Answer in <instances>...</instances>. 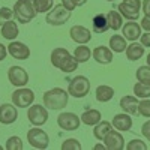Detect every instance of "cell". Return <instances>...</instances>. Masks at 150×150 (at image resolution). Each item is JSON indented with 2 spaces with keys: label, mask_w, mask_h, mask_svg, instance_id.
Returning a JSON list of instances; mask_svg holds the SVG:
<instances>
[{
  "label": "cell",
  "mask_w": 150,
  "mask_h": 150,
  "mask_svg": "<svg viewBox=\"0 0 150 150\" xmlns=\"http://www.w3.org/2000/svg\"><path fill=\"white\" fill-rule=\"evenodd\" d=\"M69 101V93L68 90L62 89V87H54V89H50L44 93L42 96V102L48 110L53 111H59L63 110L68 105Z\"/></svg>",
  "instance_id": "cell-1"
},
{
  "label": "cell",
  "mask_w": 150,
  "mask_h": 150,
  "mask_svg": "<svg viewBox=\"0 0 150 150\" xmlns=\"http://www.w3.org/2000/svg\"><path fill=\"white\" fill-rule=\"evenodd\" d=\"M35 101V92L27 87H17L12 93V104L17 108H29Z\"/></svg>",
  "instance_id": "cell-7"
},
{
  "label": "cell",
  "mask_w": 150,
  "mask_h": 150,
  "mask_svg": "<svg viewBox=\"0 0 150 150\" xmlns=\"http://www.w3.org/2000/svg\"><path fill=\"white\" fill-rule=\"evenodd\" d=\"M80 117H81V123L87 125V126H95V125H98L102 120V114L98 110H87Z\"/></svg>",
  "instance_id": "cell-22"
},
{
  "label": "cell",
  "mask_w": 150,
  "mask_h": 150,
  "mask_svg": "<svg viewBox=\"0 0 150 150\" xmlns=\"http://www.w3.org/2000/svg\"><path fill=\"white\" fill-rule=\"evenodd\" d=\"M111 123H112V128L114 129H117L120 132H126V131H131L134 122H132L131 114L123 111V112H119V114H116L114 117H112Z\"/></svg>",
  "instance_id": "cell-15"
},
{
  "label": "cell",
  "mask_w": 150,
  "mask_h": 150,
  "mask_svg": "<svg viewBox=\"0 0 150 150\" xmlns=\"http://www.w3.org/2000/svg\"><path fill=\"white\" fill-rule=\"evenodd\" d=\"M93 135H95V138L98 141H104V138L107 137V134L112 129V123L107 122V120H101L98 125H95L93 126Z\"/></svg>",
  "instance_id": "cell-24"
},
{
  "label": "cell",
  "mask_w": 150,
  "mask_h": 150,
  "mask_svg": "<svg viewBox=\"0 0 150 150\" xmlns=\"http://www.w3.org/2000/svg\"><path fill=\"white\" fill-rule=\"evenodd\" d=\"M57 125L63 131H77L81 125V117H78L75 112L71 111L60 112L57 116Z\"/></svg>",
  "instance_id": "cell-9"
},
{
  "label": "cell",
  "mask_w": 150,
  "mask_h": 150,
  "mask_svg": "<svg viewBox=\"0 0 150 150\" xmlns=\"http://www.w3.org/2000/svg\"><path fill=\"white\" fill-rule=\"evenodd\" d=\"M95 149H96V150H101V149H102V150H105L107 147H105V144H96V146H95Z\"/></svg>",
  "instance_id": "cell-45"
},
{
  "label": "cell",
  "mask_w": 150,
  "mask_h": 150,
  "mask_svg": "<svg viewBox=\"0 0 150 150\" xmlns=\"http://www.w3.org/2000/svg\"><path fill=\"white\" fill-rule=\"evenodd\" d=\"M138 114L143 117H149L150 119V99H141L140 105H138Z\"/></svg>",
  "instance_id": "cell-35"
},
{
  "label": "cell",
  "mask_w": 150,
  "mask_h": 150,
  "mask_svg": "<svg viewBox=\"0 0 150 150\" xmlns=\"http://www.w3.org/2000/svg\"><path fill=\"white\" fill-rule=\"evenodd\" d=\"M134 95L137 98H140V99L150 98V84H146V83L138 81V83L134 86Z\"/></svg>",
  "instance_id": "cell-29"
},
{
  "label": "cell",
  "mask_w": 150,
  "mask_h": 150,
  "mask_svg": "<svg viewBox=\"0 0 150 150\" xmlns=\"http://www.w3.org/2000/svg\"><path fill=\"white\" fill-rule=\"evenodd\" d=\"M143 56H144V45H141V42L138 44L137 41H134V42H131L126 47V59L128 60L137 62V60H140Z\"/></svg>",
  "instance_id": "cell-20"
},
{
  "label": "cell",
  "mask_w": 150,
  "mask_h": 150,
  "mask_svg": "<svg viewBox=\"0 0 150 150\" xmlns=\"http://www.w3.org/2000/svg\"><path fill=\"white\" fill-rule=\"evenodd\" d=\"M8 150H23V141H21V138L20 137H17V135H12V137H9V138L6 140V146H5Z\"/></svg>",
  "instance_id": "cell-33"
},
{
  "label": "cell",
  "mask_w": 150,
  "mask_h": 150,
  "mask_svg": "<svg viewBox=\"0 0 150 150\" xmlns=\"http://www.w3.org/2000/svg\"><path fill=\"white\" fill-rule=\"evenodd\" d=\"M27 119L33 126H42L48 122V108L42 104H32L27 110Z\"/></svg>",
  "instance_id": "cell-6"
},
{
  "label": "cell",
  "mask_w": 150,
  "mask_h": 150,
  "mask_svg": "<svg viewBox=\"0 0 150 150\" xmlns=\"http://www.w3.org/2000/svg\"><path fill=\"white\" fill-rule=\"evenodd\" d=\"M92 24H93V32H95V33H105V32L110 29L107 15H104V14L95 15L93 20H92Z\"/></svg>",
  "instance_id": "cell-27"
},
{
  "label": "cell",
  "mask_w": 150,
  "mask_h": 150,
  "mask_svg": "<svg viewBox=\"0 0 150 150\" xmlns=\"http://www.w3.org/2000/svg\"><path fill=\"white\" fill-rule=\"evenodd\" d=\"M33 5L38 14H47L53 9V0H33Z\"/></svg>",
  "instance_id": "cell-30"
},
{
  "label": "cell",
  "mask_w": 150,
  "mask_h": 150,
  "mask_svg": "<svg viewBox=\"0 0 150 150\" xmlns=\"http://www.w3.org/2000/svg\"><path fill=\"white\" fill-rule=\"evenodd\" d=\"M68 93H69V96L77 98V99L86 98L90 93V80L87 77H84V75H77V77H74L69 81Z\"/></svg>",
  "instance_id": "cell-3"
},
{
  "label": "cell",
  "mask_w": 150,
  "mask_h": 150,
  "mask_svg": "<svg viewBox=\"0 0 150 150\" xmlns=\"http://www.w3.org/2000/svg\"><path fill=\"white\" fill-rule=\"evenodd\" d=\"M96 101L98 102H110L112 98H114V89H112L111 86H107V84H102V86H98V89H96Z\"/></svg>",
  "instance_id": "cell-21"
},
{
  "label": "cell",
  "mask_w": 150,
  "mask_h": 150,
  "mask_svg": "<svg viewBox=\"0 0 150 150\" xmlns=\"http://www.w3.org/2000/svg\"><path fill=\"white\" fill-rule=\"evenodd\" d=\"M92 57L98 62L99 65H110L114 56H112V50L110 47L99 45L92 51Z\"/></svg>",
  "instance_id": "cell-16"
},
{
  "label": "cell",
  "mask_w": 150,
  "mask_h": 150,
  "mask_svg": "<svg viewBox=\"0 0 150 150\" xmlns=\"http://www.w3.org/2000/svg\"><path fill=\"white\" fill-rule=\"evenodd\" d=\"M128 150H147V144L143 140H131L126 144Z\"/></svg>",
  "instance_id": "cell-36"
},
{
  "label": "cell",
  "mask_w": 150,
  "mask_h": 150,
  "mask_svg": "<svg viewBox=\"0 0 150 150\" xmlns=\"http://www.w3.org/2000/svg\"><path fill=\"white\" fill-rule=\"evenodd\" d=\"M8 54H9V53H8V48H6L3 44H0V62H3Z\"/></svg>",
  "instance_id": "cell-43"
},
{
  "label": "cell",
  "mask_w": 150,
  "mask_h": 150,
  "mask_svg": "<svg viewBox=\"0 0 150 150\" xmlns=\"http://www.w3.org/2000/svg\"><path fill=\"white\" fill-rule=\"evenodd\" d=\"M74 2H75V5H77V6H83V5L87 3V0H74Z\"/></svg>",
  "instance_id": "cell-44"
},
{
  "label": "cell",
  "mask_w": 150,
  "mask_h": 150,
  "mask_svg": "<svg viewBox=\"0 0 150 150\" xmlns=\"http://www.w3.org/2000/svg\"><path fill=\"white\" fill-rule=\"evenodd\" d=\"M140 26H141V29L144 30V32H150V17H143L141 18V21H140Z\"/></svg>",
  "instance_id": "cell-40"
},
{
  "label": "cell",
  "mask_w": 150,
  "mask_h": 150,
  "mask_svg": "<svg viewBox=\"0 0 150 150\" xmlns=\"http://www.w3.org/2000/svg\"><path fill=\"white\" fill-rule=\"evenodd\" d=\"M27 141L32 147L44 150L50 144V137L44 129H39V126H35L27 132Z\"/></svg>",
  "instance_id": "cell-8"
},
{
  "label": "cell",
  "mask_w": 150,
  "mask_h": 150,
  "mask_svg": "<svg viewBox=\"0 0 150 150\" xmlns=\"http://www.w3.org/2000/svg\"><path fill=\"white\" fill-rule=\"evenodd\" d=\"M20 30H18V24L14 20H8L2 24V36L8 41H15L18 36Z\"/></svg>",
  "instance_id": "cell-19"
},
{
  "label": "cell",
  "mask_w": 150,
  "mask_h": 150,
  "mask_svg": "<svg viewBox=\"0 0 150 150\" xmlns=\"http://www.w3.org/2000/svg\"><path fill=\"white\" fill-rule=\"evenodd\" d=\"M18 119V111L14 104H2L0 105V123L12 125Z\"/></svg>",
  "instance_id": "cell-14"
},
{
  "label": "cell",
  "mask_w": 150,
  "mask_h": 150,
  "mask_svg": "<svg viewBox=\"0 0 150 150\" xmlns=\"http://www.w3.org/2000/svg\"><path fill=\"white\" fill-rule=\"evenodd\" d=\"M8 53L12 59L17 60H26L30 57V48L20 41H11V44L8 45Z\"/></svg>",
  "instance_id": "cell-11"
},
{
  "label": "cell",
  "mask_w": 150,
  "mask_h": 150,
  "mask_svg": "<svg viewBox=\"0 0 150 150\" xmlns=\"http://www.w3.org/2000/svg\"><path fill=\"white\" fill-rule=\"evenodd\" d=\"M140 42L141 45H144V48H150V32H146V33H141L140 36Z\"/></svg>",
  "instance_id": "cell-39"
},
{
  "label": "cell",
  "mask_w": 150,
  "mask_h": 150,
  "mask_svg": "<svg viewBox=\"0 0 150 150\" xmlns=\"http://www.w3.org/2000/svg\"><path fill=\"white\" fill-rule=\"evenodd\" d=\"M74 57L77 59L78 63H86V62L92 57V51H90V48L87 47L86 44H83V45H78L77 48H75Z\"/></svg>",
  "instance_id": "cell-28"
},
{
  "label": "cell",
  "mask_w": 150,
  "mask_h": 150,
  "mask_svg": "<svg viewBox=\"0 0 150 150\" xmlns=\"http://www.w3.org/2000/svg\"><path fill=\"white\" fill-rule=\"evenodd\" d=\"M78 65H80V63L77 62V59H75V57L71 54V56L63 62V65L60 66V71H62V72H65V74H71V72H74L75 69L78 68Z\"/></svg>",
  "instance_id": "cell-31"
},
{
  "label": "cell",
  "mask_w": 150,
  "mask_h": 150,
  "mask_svg": "<svg viewBox=\"0 0 150 150\" xmlns=\"http://www.w3.org/2000/svg\"><path fill=\"white\" fill-rule=\"evenodd\" d=\"M69 36H71V39L75 42V44H89L90 39H92V32L84 27V26H72L71 30H69Z\"/></svg>",
  "instance_id": "cell-12"
},
{
  "label": "cell",
  "mask_w": 150,
  "mask_h": 150,
  "mask_svg": "<svg viewBox=\"0 0 150 150\" xmlns=\"http://www.w3.org/2000/svg\"><path fill=\"white\" fill-rule=\"evenodd\" d=\"M12 18H14V9H9L6 6L0 8V23H5V21L12 20Z\"/></svg>",
  "instance_id": "cell-37"
},
{
  "label": "cell",
  "mask_w": 150,
  "mask_h": 150,
  "mask_svg": "<svg viewBox=\"0 0 150 150\" xmlns=\"http://www.w3.org/2000/svg\"><path fill=\"white\" fill-rule=\"evenodd\" d=\"M141 11L144 12L146 17H150V0H143V8Z\"/></svg>",
  "instance_id": "cell-41"
},
{
  "label": "cell",
  "mask_w": 150,
  "mask_h": 150,
  "mask_svg": "<svg viewBox=\"0 0 150 150\" xmlns=\"http://www.w3.org/2000/svg\"><path fill=\"white\" fill-rule=\"evenodd\" d=\"M71 56V53L66 48H54L51 51V65L57 69H60V66L63 65V62Z\"/></svg>",
  "instance_id": "cell-23"
},
{
  "label": "cell",
  "mask_w": 150,
  "mask_h": 150,
  "mask_svg": "<svg viewBox=\"0 0 150 150\" xmlns=\"http://www.w3.org/2000/svg\"><path fill=\"white\" fill-rule=\"evenodd\" d=\"M107 20H108V24H110V29L111 30H120L123 27V17L119 11H110L108 14H107Z\"/></svg>",
  "instance_id": "cell-26"
},
{
  "label": "cell",
  "mask_w": 150,
  "mask_h": 150,
  "mask_svg": "<svg viewBox=\"0 0 150 150\" xmlns=\"http://www.w3.org/2000/svg\"><path fill=\"white\" fill-rule=\"evenodd\" d=\"M104 144L108 150H122V149H125V138L120 134V131L111 129L104 138Z\"/></svg>",
  "instance_id": "cell-13"
},
{
  "label": "cell",
  "mask_w": 150,
  "mask_h": 150,
  "mask_svg": "<svg viewBox=\"0 0 150 150\" xmlns=\"http://www.w3.org/2000/svg\"><path fill=\"white\" fill-rule=\"evenodd\" d=\"M62 5H63L66 9H69V11H74L75 8H77V5H75L74 0H62Z\"/></svg>",
  "instance_id": "cell-42"
},
{
  "label": "cell",
  "mask_w": 150,
  "mask_h": 150,
  "mask_svg": "<svg viewBox=\"0 0 150 150\" xmlns=\"http://www.w3.org/2000/svg\"><path fill=\"white\" fill-rule=\"evenodd\" d=\"M135 77L138 81L141 83H146V84H150V66L149 65H144V66H140L135 72Z\"/></svg>",
  "instance_id": "cell-32"
},
{
  "label": "cell",
  "mask_w": 150,
  "mask_h": 150,
  "mask_svg": "<svg viewBox=\"0 0 150 150\" xmlns=\"http://www.w3.org/2000/svg\"><path fill=\"white\" fill-rule=\"evenodd\" d=\"M2 149H3V146H0V150H2Z\"/></svg>",
  "instance_id": "cell-48"
},
{
  "label": "cell",
  "mask_w": 150,
  "mask_h": 150,
  "mask_svg": "<svg viewBox=\"0 0 150 150\" xmlns=\"http://www.w3.org/2000/svg\"><path fill=\"white\" fill-rule=\"evenodd\" d=\"M107 2H116V0H107Z\"/></svg>",
  "instance_id": "cell-47"
},
{
  "label": "cell",
  "mask_w": 150,
  "mask_h": 150,
  "mask_svg": "<svg viewBox=\"0 0 150 150\" xmlns=\"http://www.w3.org/2000/svg\"><path fill=\"white\" fill-rule=\"evenodd\" d=\"M141 8H143L141 0H122L117 9L122 14V17L126 18L128 21H138Z\"/></svg>",
  "instance_id": "cell-5"
},
{
  "label": "cell",
  "mask_w": 150,
  "mask_h": 150,
  "mask_svg": "<svg viewBox=\"0 0 150 150\" xmlns=\"http://www.w3.org/2000/svg\"><path fill=\"white\" fill-rule=\"evenodd\" d=\"M71 14H72V11L66 9L63 5L60 3V5L53 6V9L50 11V12H47L45 21H47V24H50V26L59 27V26H63L66 21H69Z\"/></svg>",
  "instance_id": "cell-4"
},
{
  "label": "cell",
  "mask_w": 150,
  "mask_h": 150,
  "mask_svg": "<svg viewBox=\"0 0 150 150\" xmlns=\"http://www.w3.org/2000/svg\"><path fill=\"white\" fill-rule=\"evenodd\" d=\"M126 38H125L123 35H112L110 38V48L112 50V53H123L126 51Z\"/></svg>",
  "instance_id": "cell-25"
},
{
  "label": "cell",
  "mask_w": 150,
  "mask_h": 150,
  "mask_svg": "<svg viewBox=\"0 0 150 150\" xmlns=\"http://www.w3.org/2000/svg\"><path fill=\"white\" fill-rule=\"evenodd\" d=\"M81 143L77 138H68L62 143V150H80Z\"/></svg>",
  "instance_id": "cell-34"
},
{
  "label": "cell",
  "mask_w": 150,
  "mask_h": 150,
  "mask_svg": "<svg viewBox=\"0 0 150 150\" xmlns=\"http://www.w3.org/2000/svg\"><path fill=\"white\" fill-rule=\"evenodd\" d=\"M138 105H140V101H138V98H137L135 95L134 96H123L120 99V108L125 112L131 114V116L138 114Z\"/></svg>",
  "instance_id": "cell-18"
},
{
  "label": "cell",
  "mask_w": 150,
  "mask_h": 150,
  "mask_svg": "<svg viewBox=\"0 0 150 150\" xmlns=\"http://www.w3.org/2000/svg\"><path fill=\"white\" fill-rule=\"evenodd\" d=\"M146 59H147V65H149V66H150V53H149V54H147V57H146Z\"/></svg>",
  "instance_id": "cell-46"
},
{
  "label": "cell",
  "mask_w": 150,
  "mask_h": 150,
  "mask_svg": "<svg viewBox=\"0 0 150 150\" xmlns=\"http://www.w3.org/2000/svg\"><path fill=\"white\" fill-rule=\"evenodd\" d=\"M141 134H143V137H144L147 141H150V120H147L146 123H143V126H141Z\"/></svg>",
  "instance_id": "cell-38"
},
{
  "label": "cell",
  "mask_w": 150,
  "mask_h": 150,
  "mask_svg": "<svg viewBox=\"0 0 150 150\" xmlns=\"http://www.w3.org/2000/svg\"><path fill=\"white\" fill-rule=\"evenodd\" d=\"M8 80L14 87H26L29 83V74L21 66H11L8 69Z\"/></svg>",
  "instance_id": "cell-10"
},
{
  "label": "cell",
  "mask_w": 150,
  "mask_h": 150,
  "mask_svg": "<svg viewBox=\"0 0 150 150\" xmlns=\"http://www.w3.org/2000/svg\"><path fill=\"white\" fill-rule=\"evenodd\" d=\"M141 33H143V29L137 21H128L122 27V35L126 38V41H131V42L140 39Z\"/></svg>",
  "instance_id": "cell-17"
},
{
  "label": "cell",
  "mask_w": 150,
  "mask_h": 150,
  "mask_svg": "<svg viewBox=\"0 0 150 150\" xmlns=\"http://www.w3.org/2000/svg\"><path fill=\"white\" fill-rule=\"evenodd\" d=\"M33 0H17L14 5V18L20 24H27L36 17Z\"/></svg>",
  "instance_id": "cell-2"
}]
</instances>
